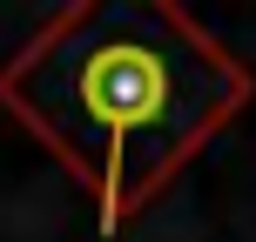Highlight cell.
I'll return each instance as SVG.
<instances>
[{
	"mask_svg": "<svg viewBox=\"0 0 256 242\" xmlns=\"http://www.w3.org/2000/svg\"><path fill=\"white\" fill-rule=\"evenodd\" d=\"M0 94L102 195L115 229L243 108L250 81L162 7H74L7 67Z\"/></svg>",
	"mask_w": 256,
	"mask_h": 242,
	"instance_id": "cell-1",
	"label": "cell"
}]
</instances>
